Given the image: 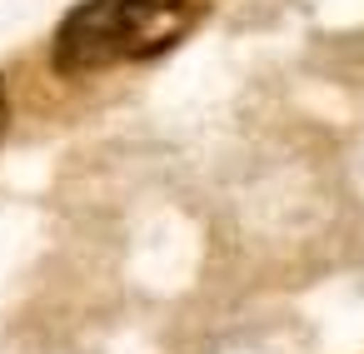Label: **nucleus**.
<instances>
[{
    "mask_svg": "<svg viewBox=\"0 0 364 354\" xmlns=\"http://www.w3.org/2000/svg\"><path fill=\"white\" fill-rule=\"evenodd\" d=\"M195 26L190 0H80L55 31V70L90 75L120 60H150Z\"/></svg>",
    "mask_w": 364,
    "mask_h": 354,
    "instance_id": "nucleus-1",
    "label": "nucleus"
},
{
    "mask_svg": "<svg viewBox=\"0 0 364 354\" xmlns=\"http://www.w3.org/2000/svg\"><path fill=\"white\" fill-rule=\"evenodd\" d=\"M6 125H11V95H6V80H0V135H6Z\"/></svg>",
    "mask_w": 364,
    "mask_h": 354,
    "instance_id": "nucleus-2",
    "label": "nucleus"
}]
</instances>
